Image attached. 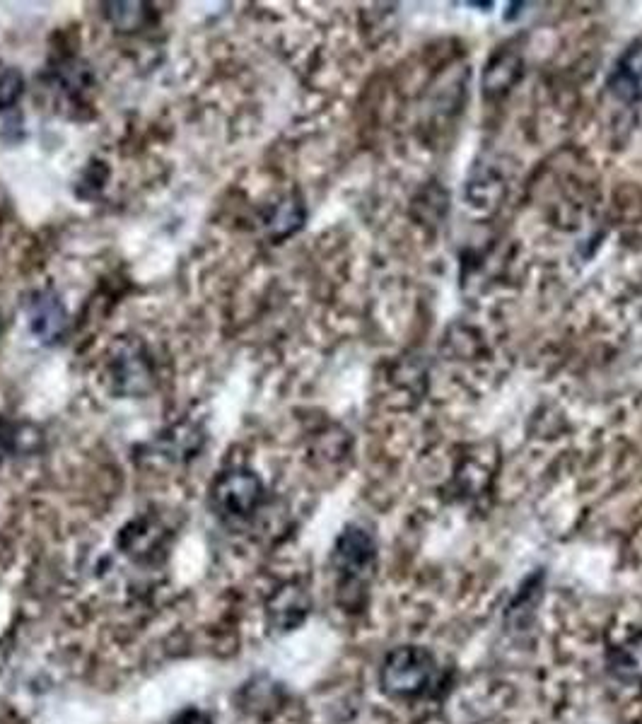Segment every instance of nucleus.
<instances>
[{
  "mask_svg": "<svg viewBox=\"0 0 642 724\" xmlns=\"http://www.w3.org/2000/svg\"><path fill=\"white\" fill-rule=\"evenodd\" d=\"M435 676V657L425 647L404 645L389 652L382 664V688L394 698H416L430 688Z\"/></svg>",
  "mask_w": 642,
  "mask_h": 724,
  "instance_id": "1",
  "label": "nucleus"
},
{
  "mask_svg": "<svg viewBox=\"0 0 642 724\" xmlns=\"http://www.w3.org/2000/svg\"><path fill=\"white\" fill-rule=\"evenodd\" d=\"M264 486L259 476L247 469L223 471L210 486V505L225 519H247L259 510Z\"/></svg>",
  "mask_w": 642,
  "mask_h": 724,
  "instance_id": "2",
  "label": "nucleus"
},
{
  "mask_svg": "<svg viewBox=\"0 0 642 724\" xmlns=\"http://www.w3.org/2000/svg\"><path fill=\"white\" fill-rule=\"evenodd\" d=\"M107 379L119 396H143L153 389V362L136 338H124L107 360Z\"/></svg>",
  "mask_w": 642,
  "mask_h": 724,
  "instance_id": "3",
  "label": "nucleus"
},
{
  "mask_svg": "<svg viewBox=\"0 0 642 724\" xmlns=\"http://www.w3.org/2000/svg\"><path fill=\"white\" fill-rule=\"evenodd\" d=\"M375 563V543L365 529L348 527L338 536L334 548V568L346 587L360 585Z\"/></svg>",
  "mask_w": 642,
  "mask_h": 724,
  "instance_id": "4",
  "label": "nucleus"
},
{
  "mask_svg": "<svg viewBox=\"0 0 642 724\" xmlns=\"http://www.w3.org/2000/svg\"><path fill=\"white\" fill-rule=\"evenodd\" d=\"M27 324L34 338L51 346L58 343L68 329V312L63 307L61 297L56 293H34L32 300L27 302Z\"/></svg>",
  "mask_w": 642,
  "mask_h": 724,
  "instance_id": "5",
  "label": "nucleus"
},
{
  "mask_svg": "<svg viewBox=\"0 0 642 724\" xmlns=\"http://www.w3.org/2000/svg\"><path fill=\"white\" fill-rule=\"evenodd\" d=\"M268 621L278 630H293L300 626L309 613V597L302 587L288 585L278 589L268 601Z\"/></svg>",
  "mask_w": 642,
  "mask_h": 724,
  "instance_id": "6",
  "label": "nucleus"
},
{
  "mask_svg": "<svg viewBox=\"0 0 642 724\" xmlns=\"http://www.w3.org/2000/svg\"><path fill=\"white\" fill-rule=\"evenodd\" d=\"M611 92L628 102L642 99V44H635L618 61L614 75H611Z\"/></svg>",
  "mask_w": 642,
  "mask_h": 724,
  "instance_id": "7",
  "label": "nucleus"
},
{
  "mask_svg": "<svg viewBox=\"0 0 642 724\" xmlns=\"http://www.w3.org/2000/svg\"><path fill=\"white\" fill-rule=\"evenodd\" d=\"M165 539L167 534L160 524L153 522V519H138L136 524H131V527L121 534V546H124L128 556L143 560L153 558V553L160 551Z\"/></svg>",
  "mask_w": 642,
  "mask_h": 724,
  "instance_id": "8",
  "label": "nucleus"
},
{
  "mask_svg": "<svg viewBox=\"0 0 642 724\" xmlns=\"http://www.w3.org/2000/svg\"><path fill=\"white\" fill-rule=\"evenodd\" d=\"M611 671L621 681L642 683V635H635L611 652Z\"/></svg>",
  "mask_w": 642,
  "mask_h": 724,
  "instance_id": "9",
  "label": "nucleus"
},
{
  "mask_svg": "<svg viewBox=\"0 0 642 724\" xmlns=\"http://www.w3.org/2000/svg\"><path fill=\"white\" fill-rule=\"evenodd\" d=\"M201 442L203 435L194 428V425H179V428H172L160 437V449L169 459H186L194 457V452H198Z\"/></svg>",
  "mask_w": 642,
  "mask_h": 724,
  "instance_id": "10",
  "label": "nucleus"
},
{
  "mask_svg": "<svg viewBox=\"0 0 642 724\" xmlns=\"http://www.w3.org/2000/svg\"><path fill=\"white\" fill-rule=\"evenodd\" d=\"M109 22L121 32H136L150 20L148 5L143 3H112L107 5Z\"/></svg>",
  "mask_w": 642,
  "mask_h": 724,
  "instance_id": "11",
  "label": "nucleus"
},
{
  "mask_svg": "<svg viewBox=\"0 0 642 724\" xmlns=\"http://www.w3.org/2000/svg\"><path fill=\"white\" fill-rule=\"evenodd\" d=\"M22 87H25V80H22L20 70L5 68L0 73V109L15 107V102L22 95Z\"/></svg>",
  "mask_w": 642,
  "mask_h": 724,
  "instance_id": "12",
  "label": "nucleus"
},
{
  "mask_svg": "<svg viewBox=\"0 0 642 724\" xmlns=\"http://www.w3.org/2000/svg\"><path fill=\"white\" fill-rule=\"evenodd\" d=\"M300 220H302L300 206H295V203H283V206L276 210V215H273L271 227L276 230L278 237H283V235H290V232L300 225Z\"/></svg>",
  "mask_w": 642,
  "mask_h": 724,
  "instance_id": "13",
  "label": "nucleus"
}]
</instances>
